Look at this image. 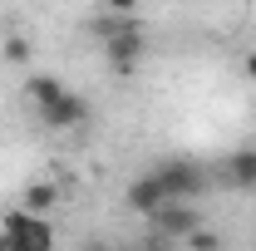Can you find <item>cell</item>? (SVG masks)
<instances>
[{"label":"cell","instance_id":"obj_2","mask_svg":"<svg viewBox=\"0 0 256 251\" xmlns=\"http://www.w3.org/2000/svg\"><path fill=\"white\" fill-rule=\"evenodd\" d=\"M153 178L162 182V192H168V197H188V202L207 188V172H202L192 158H168V162H158V168H153Z\"/></svg>","mask_w":256,"mask_h":251},{"label":"cell","instance_id":"obj_8","mask_svg":"<svg viewBox=\"0 0 256 251\" xmlns=\"http://www.w3.org/2000/svg\"><path fill=\"white\" fill-rule=\"evenodd\" d=\"M25 207L40 212V217H44V212H54V207H60V188H54L50 178H44V182H30V188H25Z\"/></svg>","mask_w":256,"mask_h":251},{"label":"cell","instance_id":"obj_4","mask_svg":"<svg viewBox=\"0 0 256 251\" xmlns=\"http://www.w3.org/2000/svg\"><path fill=\"white\" fill-rule=\"evenodd\" d=\"M104 54H108V64H114L118 74H128V69L138 64V54H143V20L133 15L124 30H114L108 40H104Z\"/></svg>","mask_w":256,"mask_h":251},{"label":"cell","instance_id":"obj_11","mask_svg":"<svg viewBox=\"0 0 256 251\" xmlns=\"http://www.w3.org/2000/svg\"><path fill=\"white\" fill-rule=\"evenodd\" d=\"M182 242H192L197 251H212V246H217V232H202V226H192V232L182 236Z\"/></svg>","mask_w":256,"mask_h":251},{"label":"cell","instance_id":"obj_10","mask_svg":"<svg viewBox=\"0 0 256 251\" xmlns=\"http://www.w3.org/2000/svg\"><path fill=\"white\" fill-rule=\"evenodd\" d=\"M5 60L25 64V60H30V40H25V34H5Z\"/></svg>","mask_w":256,"mask_h":251},{"label":"cell","instance_id":"obj_13","mask_svg":"<svg viewBox=\"0 0 256 251\" xmlns=\"http://www.w3.org/2000/svg\"><path fill=\"white\" fill-rule=\"evenodd\" d=\"M242 74H246V79H252V84H256V50H252V54H246V60H242Z\"/></svg>","mask_w":256,"mask_h":251},{"label":"cell","instance_id":"obj_7","mask_svg":"<svg viewBox=\"0 0 256 251\" xmlns=\"http://www.w3.org/2000/svg\"><path fill=\"white\" fill-rule=\"evenodd\" d=\"M226 182L232 188H242V192H256V148H236V153L226 158Z\"/></svg>","mask_w":256,"mask_h":251},{"label":"cell","instance_id":"obj_3","mask_svg":"<svg viewBox=\"0 0 256 251\" xmlns=\"http://www.w3.org/2000/svg\"><path fill=\"white\" fill-rule=\"evenodd\" d=\"M40 124L44 128H79V124H89V98L84 94H74V89H64V94H54L50 104H40Z\"/></svg>","mask_w":256,"mask_h":251},{"label":"cell","instance_id":"obj_9","mask_svg":"<svg viewBox=\"0 0 256 251\" xmlns=\"http://www.w3.org/2000/svg\"><path fill=\"white\" fill-rule=\"evenodd\" d=\"M25 94H30V104H34V108H40V104H50V98H54V94H64V84H60V79H54V74H34L30 84H25Z\"/></svg>","mask_w":256,"mask_h":251},{"label":"cell","instance_id":"obj_5","mask_svg":"<svg viewBox=\"0 0 256 251\" xmlns=\"http://www.w3.org/2000/svg\"><path fill=\"white\" fill-rule=\"evenodd\" d=\"M153 226H158V236L162 242H182L192 226H197V212L188 207V197H162V207L153 212Z\"/></svg>","mask_w":256,"mask_h":251},{"label":"cell","instance_id":"obj_12","mask_svg":"<svg viewBox=\"0 0 256 251\" xmlns=\"http://www.w3.org/2000/svg\"><path fill=\"white\" fill-rule=\"evenodd\" d=\"M108 10H118V15H133V10H138V0H108Z\"/></svg>","mask_w":256,"mask_h":251},{"label":"cell","instance_id":"obj_1","mask_svg":"<svg viewBox=\"0 0 256 251\" xmlns=\"http://www.w3.org/2000/svg\"><path fill=\"white\" fill-rule=\"evenodd\" d=\"M0 232L10 236V246L15 251H40V246H54V226L30 212V207H20V212H5L0 217Z\"/></svg>","mask_w":256,"mask_h":251},{"label":"cell","instance_id":"obj_6","mask_svg":"<svg viewBox=\"0 0 256 251\" xmlns=\"http://www.w3.org/2000/svg\"><path fill=\"white\" fill-rule=\"evenodd\" d=\"M162 197H168V192H162V182L153 178V172L133 178V182H128V192H124L128 212H143V217H153V212H158V207H162Z\"/></svg>","mask_w":256,"mask_h":251},{"label":"cell","instance_id":"obj_14","mask_svg":"<svg viewBox=\"0 0 256 251\" xmlns=\"http://www.w3.org/2000/svg\"><path fill=\"white\" fill-rule=\"evenodd\" d=\"M217 5H232V0H217Z\"/></svg>","mask_w":256,"mask_h":251}]
</instances>
